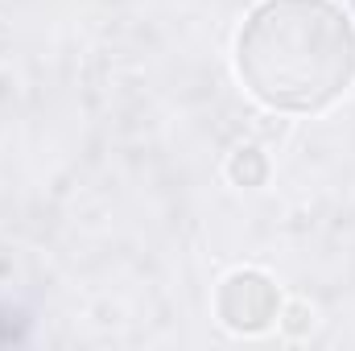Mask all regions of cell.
I'll list each match as a JSON object with an SVG mask.
<instances>
[{"label": "cell", "mask_w": 355, "mask_h": 351, "mask_svg": "<svg viewBox=\"0 0 355 351\" xmlns=\"http://www.w3.org/2000/svg\"><path fill=\"white\" fill-rule=\"evenodd\" d=\"M236 71L261 103L322 112L355 79V25L335 0H265L240 29Z\"/></svg>", "instance_id": "cell-1"}]
</instances>
